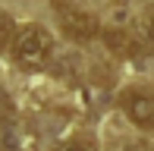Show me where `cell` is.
Here are the masks:
<instances>
[{
    "mask_svg": "<svg viewBox=\"0 0 154 151\" xmlns=\"http://www.w3.org/2000/svg\"><path fill=\"white\" fill-rule=\"evenodd\" d=\"M142 41H145V44H154V19H145V25H142Z\"/></svg>",
    "mask_w": 154,
    "mask_h": 151,
    "instance_id": "obj_8",
    "label": "cell"
},
{
    "mask_svg": "<svg viewBox=\"0 0 154 151\" xmlns=\"http://www.w3.org/2000/svg\"><path fill=\"white\" fill-rule=\"evenodd\" d=\"M0 142H3L6 151H35L38 142H35V132L25 123H3L0 129Z\"/></svg>",
    "mask_w": 154,
    "mask_h": 151,
    "instance_id": "obj_4",
    "label": "cell"
},
{
    "mask_svg": "<svg viewBox=\"0 0 154 151\" xmlns=\"http://www.w3.org/2000/svg\"><path fill=\"white\" fill-rule=\"evenodd\" d=\"M54 13H57L63 32H66L69 38H75V41H91L97 32H101L97 16H91L88 10H79V6L69 3V0H54Z\"/></svg>",
    "mask_w": 154,
    "mask_h": 151,
    "instance_id": "obj_2",
    "label": "cell"
},
{
    "mask_svg": "<svg viewBox=\"0 0 154 151\" xmlns=\"http://www.w3.org/2000/svg\"><path fill=\"white\" fill-rule=\"evenodd\" d=\"M123 110L135 126L151 129L154 126V91H145V88H126L123 91Z\"/></svg>",
    "mask_w": 154,
    "mask_h": 151,
    "instance_id": "obj_3",
    "label": "cell"
},
{
    "mask_svg": "<svg viewBox=\"0 0 154 151\" xmlns=\"http://www.w3.org/2000/svg\"><path fill=\"white\" fill-rule=\"evenodd\" d=\"M13 38H16V29H13V19L6 16V13H0V47L10 41L13 44Z\"/></svg>",
    "mask_w": 154,
    "mask_h": 151,
    "instance_id": "obj_7",
    "label": "cell"
},
{
    "mask_svg": "<svg viewBox=\"0 0 154 151\" xmlns=\"http://www.w3.org/2000/svg\"><path fill=\"white\" fill-rule=\"evenodd\" d=\"M104 41H107V47L113 54H120V57H132V54L138 51V38L129 35L126 29H107L104 32Z\"/></svg>",
    "mask_w": 154,
    "mask_h": 151,
    "instance_id": "obj_5",
    "label": "cell"
},
{
    "mask_svg": "<svg viewBox=\"0 0 154 151\" xmlns=\"http://www.w3.org/2000/svg\"><path fill=\"white\" fill-rule=\"evenodd\" d=\"M126 151H138V148H126Z\"/></svg>",
    "mask_w": 154,
    "mask_h": 151,
    "instance_id": "obj_10",
    "label": "cell"
},
{
    "mask_svg": "<svg viewBox=\"0 0 154 151\" xmlns=\"http://www.w3.org/2000/svg\"><path fill=\"white\" fill-rule=\"evenodd\" d=\"M57 151H97V148H94V142H88V139H69V142H60Z\"/></svg>",
    "mask_w": 154,
    "mask_h": 151,
    "instance_id": "obj_6",
    "label": "cell"
},
{
    "mask_svg": "<svg viewBox=\"0 0 154 151\" xmlns=\"http://www.w3.org/2000/svg\"><path fill=\"white\" fill-rule=\"evenodd\" d=\"M13 57H16L19 66H25V69H41V66L51 60L54 54V38L47 29H41V25H25V29L16 32V38H13Z\"/></svg>",
    "mask_w": 154,
    "mask_h": 151,
    "instance_id": "obj_1",
    "label": "cell"
},
{
    "mask_svg": "<svg viewBox=\"0 0 154 151\" xmlns=\"http://www.w3.org/2000/svg\"><path fill=\"white\" fill-rule=\"evenodd\" d=\"M10 110H13V107H10V101H6L3 94H0V123H3L6 116H10Z\"/></svg>",
    "mask_w": 154,
    "mask_h": 151,
    "instance_id": "obj_9",
    "label": "cell"
}]
</instances>
